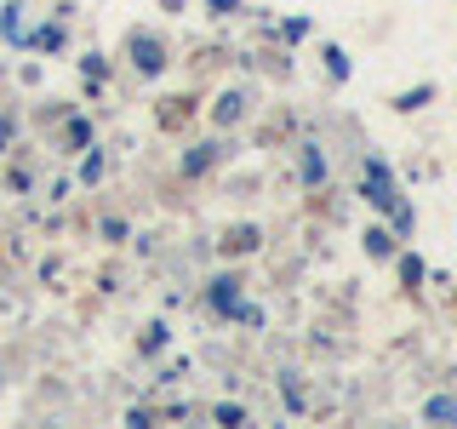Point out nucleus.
Wrapping results in <instances>:
<instances>
[{
	"label": "nucleus",
	"instance_id": "obj_9",
	"mask_svg": "<svg viewBox=\"0 0 457 429\" xmlns=\"http://www.w3.org/2000/svg\"><path fill=\"white\" fill-rule=\"evenodd\" d=\"M326 69H332V75L343 80V75H349V57H343V52H326Z\"/></svg>",
	"mask_w": 457,
	"mask_h": 429
},
{
	"label": "nucleus",
	"instance_id": "obj_8",
	"mask_svg": "<svg viewBox=\"0 0 457 429\" xmlns=\"http://www.w3.org/2000/svg\"><path fill=\"white\" fill-rule=\"evenodd\" d=\"M228 247H235V252H252V247H257V229H252V223L235 229V235H228Z\"/></svg>",
	"mask_w": 457,
	"mask_h": 429
},
{
	"label": "nucleus",
	"instance_id": "obj_1",
	"mask_svg": "<svg viewBox=\"0 0 457 429\" xmlns=\"http://www.w3.org/2000/svg\"><path fill=\"white\" fill-rule=\"evenodd\" d=\"M366 200H371V206H383V212H400V195H395L389 166H378V161L366 166Z\"/></svg>",
	"mask_w": 457,
	"mask_h": 429
},
{
	"label": "nucleus",
	"instance_id": "obj_3",
	"mask_svg": "<svg viewBox=\"0 0 457 429\" xmlns=\"http://www.w3.org/2000/svg\"><path fill=\"white\" fill-rule=\"evenodd\" d=\"M423 418H435V424H457V400H452V395L423 400Z\"/></svg>",
	"mask_w": 457,
	"mask_h": 429
},
{
	"label": "nucleus",
	"instance_id": "obj_4",
	"mask_svg": "<svg viewBox=\"0 0 457 429\" xmlns=\"http://www.w3.org/2000/svg\"><path fill=\"white\" fill-rule=\"evenodd\" d=\"M240 109H246V92H223V104H218V121H240Z\"/></svg>",
	"mask_w": 457,
	"mask_h": 429
},
{
	"label": "nucleus",
	"instance_id": "obj_5",
	"mask_svg": "<svg viewBox=\"0 0 457 429\" xmlns=\"http://www.w3.org/2000/svg\"><path fill=\"white\" fill-rule=\"evenodd\" d=\"M212 304H218L223 315H235L240 304H235V281H218V286H212Z\"/></svg>",
	"mask_w": 457,
	"mask_h": 429
},
{
	"label": "nucleus",
	"instance_id": "obj_2",
	"mask_svg": "<svg viewBox=\"0 0 457 429\" xmlns=\"http://www.w3.org/2000/svg\"><path fill=\"white\" fill-rule=\"evenodd\" d=\"M132 63L143 69V75H161V69H166V52H161V40H132Z\"/></svg>",
	"mask_w": 457,
	"mask_h": 429
},
{
	"label": "nucleus",
	"instance_id": "obj_10",
	"mask_svg": "<svg viewBox=\"0 0 457 429\" xmlns=\"http://www.w3.org/2000/svg\"><path fill=\"white\" fill-rule=\"evenodd\" d=\"M212 6H218V12H228V6H235V0H212Z\"/></svg>",
	"mask_w": 457,
	"mask_h": 429
},
{
	"label": "nucleus",
	"instance_id": "obj_6",
	"mask_svg": "<svg viewBox=\"0 0 457 429\" xmlns=\"http://www.w3.org/2000/svg\"><path fill=\"white\" fill-rule=\"evenodd\" d=\"M206 166H212V143H200V149L183 155V172H206Z\"/></svg>",
	"mask_w": 457,
	"mask_h": 429
},
{
	"label": "nucleus",
	"instance_id": "obj_7",
	"mask_svg": "<svg viewBox=\"0 0 457 429\" xmlns=\"http://www.w3.org/2000/svg\"><path fill=\"white\" fill-rule=\"evenodd\" d=\"M366 252H371V257H389V252H395V240L383 235V229H371V235H366Z\"/></svg>",
	"mask_w": 457,
	"mask_h": 429
}]
</instances>
